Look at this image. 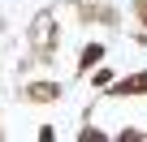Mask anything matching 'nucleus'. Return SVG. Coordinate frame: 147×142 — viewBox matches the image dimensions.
Instances as JSON below:
<instances>
[]
</instances>
